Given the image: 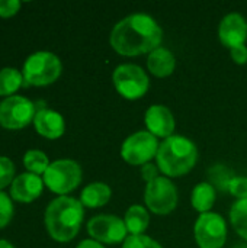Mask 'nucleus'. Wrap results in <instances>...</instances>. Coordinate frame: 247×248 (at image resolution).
Returning <instances> with one entry per match:
<instances>
[{
  "label": "nucleus",
  "instance_id": "f257e3e1",
  "mask_svg": "<svg viewBox=\"0 0 247 248\" xmlns=\"http://www.w3.org/2000/svg\"><path fill=\"white\" fill-rule=\"evenodd\" d=\"M162 26L147 13H132L121 19L109 35L112 49L124 57L148 55L151 51L162 46Z\"/></svg>",
  "mask_w": 247,
  "mask_h": 248
},
{
  "label": "nucleus",
  "instance_id": "f03ea898",
  "mask_svg": "<svg viewBox=\"0 0 247 248\" xmlns=\"http://www.w3.org/2000/svg\"><path fill=\"white\" fill-rule=\"evenodd\" d=\"M84 219V206L71 196H58L52 199L44 214V222L48 235L58 243L71 241L80 231Z\"/></svg>",
  "mask_w": 247,
  "mask_h": 248
},
{
  "label": "nucleus",
  "instance_id": "7ed1b4c3",
  "mask_svg": "<svg viewBox=\"0 0 247 248\" xmlns=\"http://www.w3.org/2000/svg\"><path fill=\"white\" fill-rule=\"evenodd\" d=\"M195 142L183 135H172L160 142L156 164L163 176L173 179L188 174L198 161Z\"/></svg>",
  "mask_w": 247,
  "mask_h": 248
},
{
  "label": "nucleus",
  "instance_id": "20e7f679",
  "mask_svg": "<svg viewBox=\"0 0 247 248\" xmlns=\"http://www.w3.org/2000/svg\"><path fill=\"white\" fill-rule=\"evenodd\" d=\"M61 60L49 51H36L31 54L22 67L23 80L31 86L52 84L61 76Z\"/></svg>",
  "mask_w": 247,
  "mask_h": 248
},
{
  "label": "nucleus",
  "instance_id": "39448f33",
  "mask_svg": "<svg viewBox=\"0 0 247 248\" xmlns=\"http://www.w3.org/2000/svg\"><path fill=\"white\" fill-rule=\"evenodd\" d=\"M83 170L80 164L71 158H60L49 164L42 176L44 185L60 196H67V193L77 189L82 183Z\"/></svg>",
  "mask_w": 247,
  "mask_h": 248
},
{
  "label": "nucleus",
  "instance_id": "423d86ee",
  "mask_svg": "<svg viewBox=\"0 0 247 248\" xmlns=\"http://www.w3.org/2000/svg\"><path fill=\"white\" fill-rule=\"evenodd\" d=\"M112 83L115 90L127 100L141 99L150 89V78L147 73L137 64H119L112 73Z\"/></svg>",
  "mask_w": 247,
  "mask_h": 248
},
{
  "label": "nucleus",
  "instance_id": "0eeeda50",
  "mask_svg": "<svg viewBox=\"0 0 247 248\" xmlns=\"http://www.w3.org/2000/svg\"><path fill=\"white\" fill-rule=\"evenodd\" d=\"M160 142L148 131H137L127 137L121 145V157L130 166L141 167L156 158Z\"/></svg>",
  "mask_w": 247,
  "mask_h": 248
},
{
  "label": "nucleus",
  "instance_id": "6e6552de",
  "mask_svg": "<svg viewBox=\"0 0 247 248\" xmlns=\"http://www.w3.org/2000/svg\"><path fill=\"white\" fill-rule=\"evenodd\" d=\"M178 201V189L169 177L160 176L147 183L144 190V202L150 212L156 215H169L176 209Z\"/></svg>",
  "mask_w": 247,
  "mask_h": 248
},
{
  "label": "nucleus",
  "instance_id": "1a4fd4ad",
  "mask_svg": "<svg viewBox=\"0 0 247 248\" xmlns=\"http://www.w3.org/2000/svg\"><path fill=\"white\" fill-rule=\"evenodd\" d=\"M35 115L33 102L25 96L13 94L0 102V125L6 129H22L33 122Z\"/></svg>",
  "mask_w": 247,
  "mask_h": 248
},
{
  "label": "nucleus",
  "instance_id": "9d476101",
  "mask_svg": "<svg viewBox=\"0 0 247 248\" xmlns=\"http://www.w3.org/2000/svg\"><path fill=\"white\" fill-rule=\"evenodd\" d=\"M194 237L199 248H223L227 241L226 219L213 211L201 214L194 225Z\"/></svg>",
  "mask_w": 247,
  "mask_h": 248
},
{
  "label": "nucleus",
  "instance_id": "9b49d317",
  "mask_svg": "<svg viewBox=\"0 0 247 248\" xmlns=\"http://www.w3.org/2000/svg\"><path fill=\"white\" fill-rule=\"evenodd\" d=\"M87 234L92 240L100 244L115 246L124 243L128 237V231L122 218L116 215L100 214L87 222Z\"/></svg>",
  "mask_w": 247,
  "mask_h": 248
},
{
  "label": "nucleus",
  "instance_id": "f8f14e48",
  "mask_svg": "<svg viewBox=\"0 0 247 248\" xmlns=\"http://www.w3.org/2000/svg\"><path fill=\"white\" fill-rule=\"evenodd\" d=\"M218 39L229 49L240 46V45H246V17L237 12L226 15L218 25Z\"/></svg>",
  "mask_w": 247,
  "mask_h": 248
},
{
  "label": "nucleus",
  "instance_id": "ddd939ff",
  "mask_svg": "<svg viewBox=\"0 0 247 248\" xmlns=\"http://www.w3.org/2000/svg\"><path fill=\"white\" fill-rule=\"evenodd\" d=\"M144 124L150 134L156 138H169L175 135L176 119L165 105H151L144 113Z\"/></svg>",
  "mask_w": 247,
  "mask_h": 248
},
{
  "label": "nucleus",
  "instance_id": "4468645a",
  "mask_svg": "<svg viewBox=\"0 0 247 248\" xmlns=\"http://www.w3.org/2000/svg\"><path fill=\"white\" fill-rule=\"evenodd\" d=\"M44 180L41 176L25 171L19 176L15 177V180L10 185V198L17 201V202H23V203H29L36 201L42 190H44Z\"/></svg>",
  "mask_w": 247,
  "mask_h": 248
},
{
  "label": "nucleus",
  "instance_id": "2eb2a0df",
  "mask_svg": "<svg viewBox=\"0 0 247 248\" xmlns=\"http://www.w3.org/2000/svg\"><path fill=\"white\" fill-rule=\"evenodd\" d=\"M33 126L39 135L48 140H57L66 132V121L57 110L42 108L36 110L33 118Z\"/></svg>",
  "mask_w": 247,
  "mask_h": 248
},
{
  "label": "nucleus",
  "instance_id": "dca6fc26",
  "mask_svg": "<svg viewBox=\"0 0 247 248\" xmlns=\"http://www.w3.org/2000/svg\"><path fill=\"white\" fill-rule=\"evenodd\" d=\"M147 68L154 77H169L176 68V58L170 49L159 46L147 55Z\"/></svg>",
  "mask_w": 247,
  "mask_h": 248
},
{
  "label": "nucleus",
  "instance_id": "f3484780",
  "mask_svg": "<svg viewBox=\"0 0 247 248\" xmlns=\"http://www.w3.org/2000/svg\"><path fill=\"white\" fill-rule=\"evenodd\" d=\"M112 198V190L109 185L103 182H93L83 187L80 193V202L84 208H102Z\"/></svg>",
  "mask_w": 247,
  "mask_h": 248
},
{
  "label": "nucleus",
  "instance_id": "a211bd4d",
  "mask_svg": "<svg viewBox=\"0 0 247 248\" xmlns=\"http://www.w3.org/2000/svg\"><path fill=\"white\" fill-rule=\"evenodd\" d=\"M128 235H144L150 225L148 209L143 205H131L124 217Z\"/></svg>",
  "mask_w": 247,
  "mask_h": 248
},
{
  "label": "nucleus",
  "instance_id": "6ab92c4d",
  "mask_svg": "<svg viewBox=\"0 0 247 248\" xmlns=\"http://www.w3.org/2000/svg\"><path fill=\"white\" fill-rule=\"evenodd\" d=\"M215 199H217V193H215V189L211 183L208 182H201L198 183L192 193H191V203H192V208L201 215V214H207V212H211L214 203H215Z\"/></svg>",
  "mask_w": 247,
  "mask_h": 248
},
{
  "label": "nucleus",
  "instance_id": "aec40b11",
  "mask_svg": "<svg viewBox=\"0 0 247 248\" xmlns=\"http://www.w3.org/2000/svg\"><path fill=\"white\" fill-rule=\"evenodd\" d=\"M23 74L15 67H4L0 70V96H13L23 84Z\"/></svg>",
  "mask_w": 247,
  "mask_h": 248
},
{
  "label": "nucleus",
  "instance_id": "412c9836",
  "mask_svg": "<svg viewBox=\"0 0 247 248\" xmlns=\"http://www.w3.org/2000/svg\"><path fill=\"white\" fill-rule=\"evenodd\" d=\"M230 222L239 237L247 241V199L236 201L230 209Z\"/></svg>",
  "mask_w": 247,
  "mask_h": 248
},
{
  "label": "nucleus",
  "instance_id": "4be33fe9",
  "mask_svg": "<svg viewBox=\"0 0 247 248\" xmlns=\"http://www.w3.org/2000/svg\"><path fill=\"white\" fill-rule=\"evenodd\" d=\"M51 161L45 153L41 150H28L23 155V166L29 173L44 176L47 169L49 167Z\"/></svg>",
  "mask_w": 247,
  "mask_h": 248
},
{
  "label": "nucleus",
  "instance_id": "5701e85b",
  "mask_svg": "<svg viewBox=\"0 0 247 248\" xmlns=\"http://www.w3.org/2000/svg\"><path fill=\"white\" fill-rule=\"evenodd\" d=\"M15 180V164L10 158L0 155V190L10 186Z\"/></svg>",
  "mask_w": 247,
  "mask_h": 248
},
{
  "label": "nucleus",
  "instance_id": "b1692460",
  "mask_svg": "<svg viewBox=\"0 0 247 248\" xmlns=\"http://www.w3.org/2000/svg\"><path fill=\"white\" fill-rule=\"evenodd\" d=\"M122 248H163L148 235H128L122 243Z\"/></svg>",
  "mask_w": 247,
  "mask_h": 248
},
{
  "label": "nucleus",
  "instance_id": "393cba45",
  "mask_svg": "<svg viewBox=\"0 0 247 248\" xmlns=\"http://www.w3.org/2000/svg\"><path fill=\"white\" fill-rule=\"evenodd\" d=\"M227 189H229L230 195L237 198V201L247 199V177L245 176L231 177L227 183Z\"/></svg>",
  "mask_w": 247,
  "mask_h": 248
},
{
  "label": "nucleus",
  "instance_id": "a878e982",
  "mask_svg": "<svg viewBox=\"0 0 247 248\" xmlns=\"http://www.w3.org/2000/svg\"><path fill=\"white\" fill-rule=\"evenodd\" d=\"M13 217V202L3 190H0V230L4 228Z\"/></svg>",
  "mask_w": 247,
  "mask_h": 248
},
{
  "label": "nucleus",
  "instance_id": "bb28decb",
  "mask_svg": "<svg viewBox=\"0 0 247 248\" xmlns=\"http://www.w3.org/2000/svg\"><path fill=\"white\" fill-rule=\"evenodd\" d=\"M140 173H141V179H143L146 183H150V182L156 180V179L160 177V174H162L159 166L154 164V163H147V164L141 166V167H140Z\"/></svg>",
  "mask_w": 247,
  "mask_h": 248
},
{
  "label": "nucleus",
  "instance_id": "cd10ccee",
  "mask_svg": "<svg viewBox=\"0 0 247 248\" xmlns=\"http://www.w3.org/2000/svg\"><path fill=\"white\" fill-rule=\"evenodd\" d=\"M20 9L19 0H0V16L1 17H10L16 15Z\"/></svg>",
  "mask_w": 247,
  "mask_h": 248
},
{
  "label": "nucleus",
  "instance_id": "c85d7f7f",
  "mask_svg": "<svg viewBox=\"0 0 247 248\" xmlns=\"http://www.w3.org/2000/svg\"><path fill=\"white\" fill-rule=\"evenodd\" d=\"M230 57L231 60L239 64V65H243L247 62V46L246 45H240V46H236V48H231L230 49Z\"/></svg>",
  "mask_w": 247,
  "mask_h": 248
},
{
  "label": "nucleus",
  "instance_id": "c756f323",
  "mask_svg": "<svg viewBox=\"0 0 247 248\" xmlns=\"http://www.w3.org/2000/svg\"><path fill=\"white\" fill-rule=\"evenodd\" d=\"M76 248H105V246L100 244V243H98V241H95V240H92V238H89V240L80 241Z\"/></svg>",
  "mask_w": 247,
  "mask_h": 248
},
{
  "label": "nucleus",
  "instance_id": "7c9ffc66",
  "mask_svg": "<svg viewBox=\"0 0 247 248\" xmlns=\"http://www.w3.org/2000/svg\"><path fill=\"white\" fill-rule=\"evenodd\" d=\"M0 248H15L9 241L6 240H0Z\"/></svg>",
  "mask_w": 247,
  "mask_h": 248
}]
</instances>
